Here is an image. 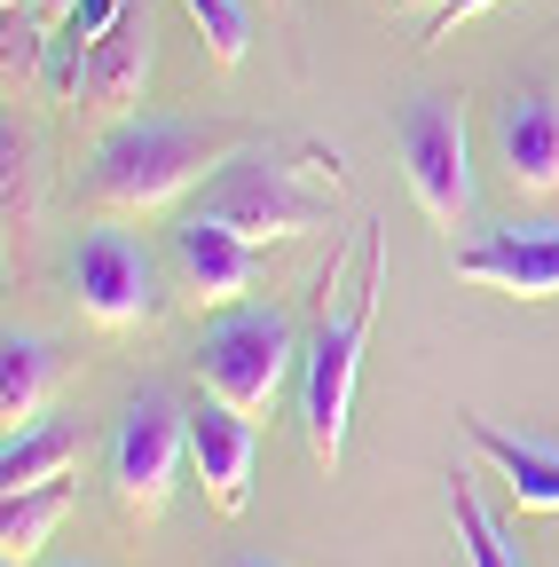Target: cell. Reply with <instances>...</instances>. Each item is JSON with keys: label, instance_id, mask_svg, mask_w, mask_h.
I'll use <instances>...</instances> for the list:
<instances>
[{"label": "cell", "instance_id": "6da1fadb", "mask_svg": "<svg viewBox=\"0 0 559 567\" xmlns=\"http://www.w3.org/2000/svg\"><path fill=\"white\" fill-rule=\"evenodd\" d=\"M379 284H386V229L363 221L355 245H331V260L315 276L323 316H315L308 363H300V417H308V450L323 473H339V457H346V410H355V371L371 347Z\"/></svg>", "mask_w": 559, "mask_h": 567}, {"label": "cell", "instance_id": "7a4b0ae2", "mask_svg": "<svg viewBox=\"0 0 559 567\" xmlns=\"http://www.w3.org/2000/svg\"><path fill=\"white\" fill-rule=\"evenodd\" d=\"M237 142V126L221 118H174V111H118L111 134H95L87 151V197L111 205V213H158L189 189H205V174H214Z\"/></svg>", "mask_w": 559, "mask_h": 567}, {"label": "cell", "instance_id": "3957f363", "mask_svg": "<svg viewBox=\"0 0 559 567\" xmlns=\"http://www.w3.org/2000/svg\"><path fill=\"white\" fill-rule=\"evenodd\" d=\"M197 205L221 213L229 229H245L252 245H268V237H323L331 229V205L308 189V174L276 151V142H237V151L205 174Z\"/></svg>", "mask_w": 559, "mask_h": 567}, {"label": "cell", "instance_id": "277c9868", "mask_svg": "<svg viewBox=\"0 0 559 567\" xmlns=\"http://www.w3.org/2000/svg\"><path fill=\"white\" fill-rule=\"evenodd\" d=\"M300 363H308V347H300L292 316H284V308H252V300L221 308L214 323H205V339H197L205 394L237 402L245 417H268V410H276V394L292 386V371H300Z\"/></svg>", "mask_w": 559, "mask_h": 567}, {"label": "cell", "instance_id": "5b68a950", "mask_svg": "<svg viewBox=\"0 0 559 567\" xmlns=\"http://www.w3.org/2000/svg\"><path fill=\"white\" fill-rule=\"evenodd\" d=\"M394 158L402 182L417 197L434 229H473L480 189H473V134H465V103L457 95H417L394 118Z\"/></svg>", "mask_w": 559, "mask_h": 567}, {"label": "cell", "instance_id": "8992f818", "mask_svg": "<svg viewBox=\"0 0 559 567\" xmlns=\"http://www.w3.org/2000/svg\"><path fill=\"white\" fill-rule=\"evenodd\" d=\"M189 465V410L166 386H143L118 410V434H111V496L126 520H158L182 488Z\"/></svg>", "mask_w": 559, "mask_h": 567}, {"label": "cell", "instance_id": "52a82bcc", "mask_svg": "<svg viewBox=\"0 0 559 567\" xmlns=\"http://www.w3.org/2000/svg\"><path fill=\"white\" fill-rule=\"evenodd\" d=\"M72 292H80L95 331H134V323L158 316V260H151V245L134 229L95 221L80 237V252H72Z\"/></svg>", "mask_w": 559, "mask_h": 567}, {"label": "cell", "instance_id": "ba28073f", "mask_svg": "<svg viewBox=\"0 0 559 567\" xmlns=\"http://www.w3.org/2000/svg\"><path fill=\"white\" fill-rule=\"evenodd\" d=\"M449 276L480 284V292H505V300H559V221L473 229L449 245Z\"/></svg>", "mask_w": 559, "mask_h": 567}, {"label": "cell", "instance_id": "9c48e42d", "mask_svg": "<svg viewBox=\"0 0 559 567\" xmlns=\"http://www.w3.org/2000/svg\"><path fill=\"white\" fill-rule=\"evenodd\" d=\"M174 268H182V292L197 308H237L252 284H260V245L245 229H229L221 213L189 205L174 221Z\"/></svg>", "mask_w": 559, "mask_h": 567}, {"label": "cell", "instance_id": "30bf717a", "mask_svg": "<svg viewBox=\"0 0 559 567\" xmlns=\"http://www.w3.org/2000/svg\"><path fill=\"white\" fill-rule=\"evenodd\" d=\"M189 465L205 481V496H214L221 513H245L252 505V465H260V425L221 402V394H205L189 410Z\"/></svg>", "mask_w": 559, "mask_h": 567}, {"label": "cell", "instance_id": "8fae6325", "mask_svg": "<svg viewBox=\"0 0 559 567\" xmlns=\"http://www.w3.org/2000/svg\"><path fill=\"white\" fill-rule=\"evenodd\" d=\"M488 134H497V166L520 197H559V95L551 87H513Z\"/></svg>", "mask_w": 559, "mask_h": 567}, {"label": "cell", "instance_id": "7c38bea8", "mask_svg": "<svg viewBox=\"0 0 559 567\" xmlns=\"http://www.w3.org/2000/svg\"><path fill=\"white\" fill-rule=\"evenodd\" d=\"M151 71H158V24H151L143 0H134L103 40H87L80 95H87V111H134L151 95Z\"/></svg>", "mask_w": 559, "mask_h": 567}, {"label": "cell", "instance_id": "4fadbf2b", "mask_svg": "<svg viewBox=\"0 0 559 567\" xmlns=\"http://www.w3.org/2000/svg\"><path fill=\"white\" fill-rule=\"evenodd\" d=\"M465 442L497 465V481H505V496L520 513H559V442L505 434V425H488V417H465Z\"/></svg>", "mask_w": 559, "mask_h": 567}, {"label": "cell", "instance_id": "5bb4252c", "mask_svg": "<svg viewBox=\"0 0 559 567\" xmlns=\"http://www.w3.org/2000/svg\"><path fill=\"white\" fill-rule=\"evenodd\" d=\"M55 379H63V354L40 331H9V339H0V417H9V434L32 425V417H48Z\"/></svg>", "mask_w": 559, "mask_h": 567}, {"label": "cell", "instance_id": "9a60e30c", "mask_svg": "<svg viewBox=\"0 0 559 567\" xmlns=\"http://www.w3.org/2000/svg\"><path fill=\"white\" fill-rule=\"evenodd\" d=\"M80 465V425L72 417H32L9 434V450H0V488H40V481H63Z\"/></svg>", "mask_w": 559, "mask_h": 567}, {"label": "cell", "instance_id": "2e32d148", "mask_svg": "<svg viewBox=\"0 0 559 567\" xmlns=\"http://www.w3.org/2000/svg\"><path fill=\"white\" fill-rule=\"evenodd\" d=\"M63 513H72V481H40V488H17L9 505H0V551H9V567L40 559L48 536L63 528Z\"/></svg>", "mask_w": 559, "mask_h": 567}, {"label": "cell", "instance_id": "e0dca14e", "mask_svg": "<svg viewBox=\"0 0 559 567\" xmlns=\"http://www.w3.org/2000/svg\"><path fill=\"white\" fill-rule=\"evenodd\" d=\"M442 496H449V520H457L465 567H528V559H520V544L497 528V513L480 505V481H473V473H449V481H442Z\"/></svg>", "mask_w": 559, "mask_h": 567}, {"label": "cell", "instance_id": "ac0fdd59", "mask_svg": "<svg viewBox=\"0 0 559 567\" xmlns=\"http://www.w3.org/2000/svg\"><path fill=\"white\" fill-rule=\"evenodd\" d=\"M182 9H189L205 55H214L221 71H237L252 55V9H245V0H182Z\"/></svg>", "mask_w": 559, "mask_h": 567}, {"label": "cell", "instance_id": "d6986e66", "mask_svg": "<svg viewBox=\"0 0 559 567\" xmlns=\"http://www.w3.org/2000/svg\"><path fill=\"white\" fill-rule=\"evenodd\" d=\"M0 166H9V229H32V213H40V166H32V142L17 126L0 134Z\"/></svg>", "mask_w": 559, "mask_h": 567}, {"label": "cell", "instance_id": "ffe728a7", "mask_svg": "<svg viewBox=\"0 0 559 567\" xmlns=\"http://www.w3.org/2000/svg\"><path fill=\"white\" fill-rule=\"evenodd\" d=\"M40 55H48V40L24 24V17H9V48H0V63H9V80H40Z\"/></svg>", "mask_w": 559, "mask_h": 567}, {"label": "cell", "instance_id": "44dd1931", "mask_svg": "<svg viewBox=\"0 0 559 567\" xmlns=\"http://www.w3.org/2000/svg\"><path fill=\"white\" fill-rule=\"evenodd\" d=\"M126 9H134V0H80V9H72V32H63V40H103Z\"/></svg>", "mask_w": 559, "mask_h": 567}, {"label": "cell", "instance_id": "7402d4cb", "mask_svg": "<svg viewBox=\"0 0 559 567\" xmlns=\"http://www.w3.org/2000/svg\"><path fill=\"white\" fill-rule=\"evenodd\" d=\"M480 9H497V0H434V17H426V40H449L465 17H480Z\"/></svg>", "mask_w": 559, "mask_h": 567}, {"label": "cell", "instance_id": "603a6c76", "mask_svg": "<svg viewBox=\"0 0 559 567\" xmlns=\"http://www.w3.org/2000/svg\"><path fill=\"white\" fill-rule=\"evenodd\" d=\"M40 9H48V17H72V9H80V0H40Z\"/></svg>", "mask_w": 559, "mask_h": 567}, {"label": "cell", "instance_id": "cb8c5ba5", "mask_svg": "<svg viewBox=\"0 0 559 567\" xmlns=\"http://www.w3.org/2000/svg\"><path fill=\"white\" fill-rule=\"evenodd\" d=\"M237 567H284V559H260V551H252V559H237Z\"/></svg>", "mask_w": 559, "mask_h": 567}, {"label": "cell", "instance_id": "d4e9b609", "mask_svg": "<svg viewBox=\"0 0 559 567\" xmlns=\"http://www.w3.org/2000/svg\"><path fill=\"white\" fill-rule=\"evenodd\" d=\"M24 9H40V0H9V17H24Z\"/></svg>", "mask_w": 559, "mask_h": 567}, {"label": "cell", "instance_id": "484cf974", "mask_svg": "<svg viewBox=\"0 0 559 567\" xmlns=\"http://www.w3.org/2000/svg\"><path fill=\"white\" fill-rule=\"evenodd\" d=\"M402 9H434V0H402Z\"/></svg>", "mask_w": 559, "mask_h": 567}, {"label": "cell", "instance_id": "4316f807", "mask_svg": "<svg viewBox=\"0 0 559 567\" xmlns=\"http://www.w3.org/2000/svg\"><path fill=\"white\" fill-rule=\"evenodd\" d=\"M72 567H87V559H72Z\"/></svg>", "mask_w": 559, "mask_h": 567}]
</instances>
